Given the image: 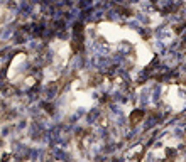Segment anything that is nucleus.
<instances>
[{"label": "nucleus", "mask_w": 186, "mask_h": 162, "mask_svg": "<svg viewBox=\"0 0 186 162\" xmlns=\"http://www.w3.org/2000/svg\"><path fill=\"white\" fill-rule=\"evenodd\" d=\"M142 115H144V112H134V115L130 116V120H139V118H142Z\"/></svg>", "instance_id": "nucleus-1"}]
</instances>
